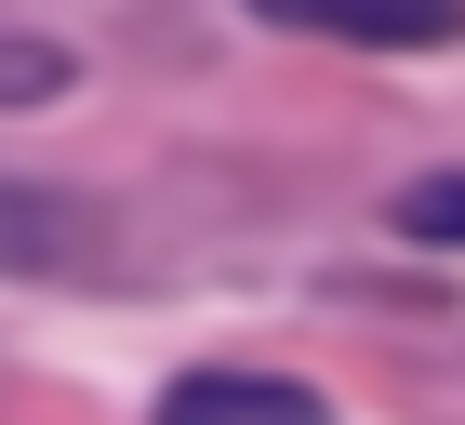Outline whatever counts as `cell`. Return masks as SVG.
<instances>
[{
  "instance_id": "1",
  "label": "cell",
  "mask_w": 465,
  "mask_h": 425,
  "mask_svg": "<svg viewBox=\"0 0 465 425\" xmlns=\"http://www.w3.org/2000/svg\"><path fill=\"white\" fill-rule=\"evenodd\" d=\"M160 425H332V399L292 372H186L160 399Z\"/></svg>"
},
{
  "instance_id": "2",
  "label": "cell",
  "mask_w": 465,
  "mask_h": 425,
  "mask_svg": "<svg viewBox=\"0 0 465 425\" xmlns=\"http://www.w3.org/2000/svg\"><path fill=\"white\" fill-rule=\"evenodd\" d=\"M266 27H320V40H372V54H412V40H452L465 0H252Z\"/></svg>"
},
{
  "instance_id": "3",
  "label": "cell",
  "mask_w": 465,
  "mask_h": 425,
  "mask_svg": "<svg viewBox=\"0 0 465 425\" xmlns=\"http://www.w3.org/2000/svg\"><path fill=\"white\" fill-rule=\"evenodd\" d=\"M94 252V212L54 200V186H0V280H27V266H67Z\"/></svg>"
},
{
  "instance_id": "4",
  "label": "cell",
  "mask_w": 465,
  "mask_h": 425,
  "mask_svg": "<svg viewBox=\"0 0 465 425\" xmlns=\"http://www.w3.org/2000/svg\"><path fill=\"white\" fill-rule=\"evenodd\" d=\"M67 54H54V40H0V106H54V94H67Z\"/></svg>"
},
{
  "instance_id": "5",
  "label": "cell",
  "mask_w": 465,
  "mask_h": 425,
  "mask_svg": "<svg viewBox=\"0 0 465 425\" xmlns=\"http://www.w3.org/2000/svg\"><path fill=\"white\" fill-rule=\"evenodd\" d=\"M399 240H465V173H426V186H399Z\"/></svg>"
}]
</instances>
